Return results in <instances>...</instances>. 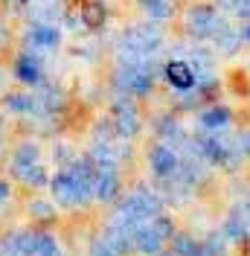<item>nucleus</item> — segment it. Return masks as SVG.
Returning a JSON list of instances; mask_svg holds the SVG:
<instances>
[{
	"label": "nucleus",
	"instance_id": "f3484780",
	"mask_svg": "<svg viewBox=\"0 0 250 256\" xmlns=\"http://www.w3.org/2000/svg\"><path fill=\"white\" fill-rule=\"evenodd\" d=\"M12 175L18 180H24V184H32V186H41L47 175H44V169L38 166V160L35 163H12Z\"/></svg>",
	"mask_w": 250,
	"mask_h": 256
},
{
	"label": "nucleus",
	"instance_id": "cd10ccee",
	"mask_svg": "<svg viewBox=\"0 0 250 256\" xmlns=\"http://www.w3.org/2000/svg\"><path fill=\"white\" fill-rule=\"evenodd\" d=\"M9 198V180H0V201Z\"/></svg>",
	"mask_w": 250,
	"mask_h": 256
},
{
	"label": "nucleus",
	"instance_id": "412c9836",
	"mask_svg": "<svg viewBox=\"0 0 250 256\" xmlns=\"http://www.w3.org/2000/svg\"><path fill=\"white\" fill-rule=\"evenodd\" d=\"M122 254H125V250L110 239L108 233H105V236H99V239H94V244H90V256H122Z\"/></svg>",
	"mask_w": 250,
	"mask_h": 256
},
{
	"label": "nucleus",
	"instance_id": "9d476101",
	"mask_svg": "<svg viewBox=\"0 0 250 256\" xmlns=\"http://www.w3.org/2000/svg\"><path fill=\"white\" fill-rule=\"evenodd\" d=\"M120 163L114 166H96L94 175V198L99 201H114L120 195V172H116Z\"/></svg>",
	"mask_w": 250,
	"mask_h": 256
},
{
	"label": "nucleus",
	"instance_id": "c85d7f7f",
	"mask_svg": "<svg viewBox=\"0 0 250 256\" xmlns=\"http://www.w3.org/2000/svg\"><path fill=\"white\" fill-rule=\"evenodd\" d=\"M238 32H242L244 41H250V20H244V26H238Z\"/></svg>",
	"mask_w": 250,
	"mask_h": 256
},
{
	"label": "nucleus",
	"instance_id": "ddd939ff",
	"mask_svg": "<svg viewBox=\"0 0 250 256\" xmlns=\"http://www.w3.org/2000/svg\"><path fill=\"white\" fill-rule=\"evenodd\" d=\"M201 131H206V134H224L227 131V126H230V111L227 108H206V111L201 114Z\"/></svg>",
	"mask_w": 250,
	"mask_h": 256
},
{
	"label": "nucleus",
	"instance_id": "b1692460",
	"mask_svg": "<svg viewBox=\"0 0 250 256\" xmlns=\"http://www.w3.org/2000/svg\"><path fill=\"white\" fill-rule=\"evenodd\" d=\"M221 230L227 233V239H230V242H236V239H242V236L248 233V222H244V216H230V218L224 222Z\"/></svg>",
	"mask_w": 250,
	"mask_h": 256
},
{
	"label": "nucleus",
	"instance_id": "c756f323",
	"mask_svg": "<svg viewBox=\"0 0 250 256\" xmlns=\"http://www.w3.org/2000/svg\"><path fill=\"white\" fill-rule=\"evenodd\" d=\"M0 90H3V73H0Z\"/></svg>",
	"mask_w": 250,
	"mask_h": 256
},
{
	"label": "nucleus",
	"instance_id": "f8f14e48",
	"mask_svg": "<svg viewBox=\"0 0 250 256\" xmlns=\"http://www.w3.org/2000/svg\"><path fill=\"white\" fill-rule=\"evenodd\" d=\"M15 76L24 84H41V52H35V50L20 52L15 62Z\"/></svg>",
	"mask_w": 250,
	"mask_h": 256
},
{
	"label": "nucleus",
	"instance_id": "0eeeda50",
	"mask_svg": "<svg viewBox=\"0 0 250 256\" xmlns=\"http://www.w3.org/2000/svg\"><path fill=\"white\" fill-rule=\"evenodd\" d=\"M210 44H212V50H216L218 56H233V52H238V47L244 44V38H242V32L236 30L233 24L227 20V15H224L218 20L216 32L210 35Z\"/></svg>",
	"mask_w": 250,
	"mask_h": 256
},
{
	"label": "nucleus",
	"instance_id": "9b49d317",
	"mask_svg": "<svg viewBox=\"0 0 250 256\" xmlns=\"http://www.w3.org/2000/svg\"><path fill=\"white\" fill-rule=\"evenodd\" d=\"M163 76L166 82L172 84L174 90H189V88H195V70H192V64L186 58H172V62L163 67Z\"/></svg>",
	"mask_w": 250,
	"mask_h": 256
},
{
	"label": "nucleus",
	"instance_id": "6e6552de",
	"mask_svg": "<svg viewBox=\"0 0 250 256\" xmlns=\"http://www.w3.org/2000/svg\"><path fill=\"white\" fill-rule=\"evenodd\" d=\"M114 131L120 137H134L140 131V111L131 99H116L114 105Z\"/></svg>",
	"mask_w": 250,
	"mask_h": 256
},
{
	"label": "nucleus",
	"instance_id": "423d86ee",
	"mask_svg": "<svg viewBox=\"0 0 250 256\" xmlns=\"http://www.w3.org/2000/svg\"><path fill=\"white\" fill-rule=\"evenodd\" d=\"M26 44L35 52H52L62 44V30L50 20H32L26 26Z\"/></svg>",
	"mask_w": 250,
	"mask_h": 256
},
{
	"label": "nucleus",
	"instance_id": "dca6fc26",
	"mask_svg": "<svg viewBox=\"0 0 250 256\" xmlns=\"http://www.w3.org/2000/svg\"><path fill=\"white\" fill-rule=\"evenodd\" d=\"M78 15H82V24L88 26V30H99L102 24H105V3L102 0H88L82 9H78Z\"/></svg>",
	"mask_w": 250,
	"mask_h": 256
},
{
	"label": "nucleus",
	"instance_id": "7ed1b4c3",
	"mask_svg": "<svg viewBox=\"0 0 250 256\" xmlns=\"http://www.w3.org/2000/svg\"><path fill=\"white\" fill-rule=\"evenodd\" d=\"M169 239H172V222L163 218V216H154V218H148L137 227L134 250H140L142 256H157Z\"/></svg>",
	"mask_w": 250,
	"mask_h": 256
},
{
	"label": "nucleus",
	"instance_id": "20e7f679",
	"mask_svg": "<svg viewBox=\"0 0 250 256\" xmlns=\"http://www.w3.org/2000/svg\"><path fill=\"white\" fill-rule=\"evenodd\" d=\"M221 18L224 15H221L216 6L195 3V6H189L186 15H184V32H186L189 38H195V41H210V35L216 32Z\"/></svg>",
	"mask_w": 250,
	"mask_h": 256
},
{
	"label": "nucleus",
	"instance_id": "bb28decb",
	"mask_svg": "<svg viewBox=\"0 0 250 256\" xmlns=\"http://www.w3.org/2000/svg\"><path fill=\"white\" fill-rule=\"evenodd\" d=\"M236 143H238V152L242 154H250V131H244L242 137H236Z\"/></svg>",
	"mask_w": 250,
	"mask_h": 256
},
{
	"label": "nucleus",
	"instance_id": "a878e982",
	"mask_svg": "<svg viewBox=\"0 0 250 256\" xmlns=\"http://www.w3.org/2000/svg\"><path fill=\"white\" fill-rule=\"evenodd\" d=\"M30 212H32V218H52V204H47V201H32L30 204Z\"/></svg>",
	"mask_w": 250,
	"mask_h": 256
},
{
	"label": "nucleus",
	"instance_id": "1a4fd4ad",
	"mask_svg": "<svg viewBox=\"0 0 250 256\" xmlns=\"http://www.w3.org/2000/svg\"><path fill=\"white\" fill-rule=\"evenodd\" d=\"M148 166L157 178H174L178 175V166H180V158L174 152V146L160 143L148 152Z\"/></svg>",
	"mask_w": 250,
	"mask_h": 256
},
{
	"label": "nucleus",
	"instance_id": "f03ea898",
	"mask_svg": "<svg viewBox=\"0 0 250 256\" xmlns=\"http://www.w3.org/2000/svg\"><path fill=\"white\" fill-rule=\"evenodd\" d=\"M163 44H166V38H163V30L157 26V20L134 24L122 32L116 58H157Z\"/></svg>",
	"mask_w": 250,
	"mask_h": 256
},
{
	"label": "nucleus",
	"instance_id": "f257e3e1",
	"mask_svg": "<svg viewBox=\"0 0 250 256\" xmlns=\"http://www.w3.org/2000/svg\"><path fill=\"white\" fill-rule=\"evenodd\" d=\"M94 175H96L94 160L76 154L67 166H62V172H56V178L50 180V190H52L58 204L82 207L94 198Z\"/></svg>",
	"mask_w": 250,
	"mask_h": 256
},
{
	"label": "nucleus",
	"instance_id": "4468645a",
	"mask_svg": "<svg viewBox=\"0 0 250 256\" xmlns=\"http://www.w3.org/2000/svg\"><path fill=\"white\" fill-rule=\"evenodd\" d=\"M6 111L9 114H47L41 99L32 94H9L6 96Z\"/></svg>",
	"mask_w": 250,
	"mask_h": 256
},
{
	"label": "nucleus",
	"instance_id": "6ab92c4d",
	"mask_svg": "<svg viewBox=\"0 0 250 256\" xmlns=\"http://www.w3.org/2000/svg\"><path fill=\"white\" fill-rule=\"evenodd\" d=\"M154 131H157V134H160V137H163V140H166L169 146L184 143V140H186L184 128L178 126V122H174L172 116H160V120H157V126H154Z\"/></svg>",
	"mask_w": 250,
	"mask_h": 256
},
{
	"label": "nucleus",
	"instance_id": "2eb2a0df",
	"mask_svg": "<svg viewBox=\"0 0 250 256\" xmlns=\"http://www.w3.org/2000/svg\"><path fill=\"white\" fill-rule=\"evenodd\" d=\"M137 9H140L148 20H157V24H160V20L172 18L174 0H137Z\"/></svg>",
	"mask_w": 250,
	"mask_h": 256
},
{
	"label": "nucleus",
	"instance_id": "4be33fe9",
	"mask_svg": "<svg viewBox=\"0 0 250 256\" xmlns=\"http://www.w3.org/2000/svg\"><path fill=\"white\" fill-rule=\"evenodd\" d=\"M227 244H230V239H227L224 230L221 233H212V236H206V242H204V256H227Z\"/></svg>",
	"mask_w": 250,
	"mask_h": 256
},
{
	"label": "nucleus",
	"instance_id": "39448f33",
	"mask_svg": "<svg viewBox=\"0 0 250 256\" xmlns=\"http://www.w3.org/2000/svg\"><path fill=\"white\" fill-rule=\"evenodd\" d=\"M125 216H131V218H137V222H148V218H154L163 212V201H160V195L152 190H134L131 195H125V201L120 204Z\"/></svg>",
	"mask_w": 250,
	"mask_h": 256
},
{
	"label": "nucleus",
	"instance_id": "a211bd4d",
	"mask_svg": "<svg viewBox=\"0 0 250 256\" xmlns=\"http://www.w3.org/2000/svg\"><path fill=\"white\" fill-rule=\"evenodd\" d=\"M212 6L221 15L238 18V20H250V0H212Z\"/></svg>",
	"mask_w": 250,
	"mask_h": 256
},
{
	"label": "nucleus",
	"instance_id": "7c9ffc66",
	"mask_svg": "<svg viewBox=\"0 0 250 256\" xmlns=\"http://www.w3.org/2000/svg\"><path fill=\"white\" fill-rule=\"evenodd\" d=\"M0 134H3V120H0Z\"/></svg>",
	"mask_w": 250,
	"mask_h": 256
},
{
	"label": "nucleus",
	"instance_id": "5701e85b",
	"mask_svg": "<svg viewBox=\"0 0 250 256\" xmlns=\"http://www.w3.org/2000/svg\"><path fill=\"white\" fill-rule=\"evenodd\" d=\"M32 256H62L58 250V242L52 239L50 233H38V242H35V250Z\"/></svg>",
	"mask_w": 250,
	"mask_h": 256
},
{
	"label": "nucleus",
	"instance_id": "393cba45",
	"mask_svg": "<svg viewBox=\"0 0 250 256\" xmlns=\"http://www.w3.org/2000/svg\"><path fill=\"white\" fill-rule=\"evenodd\" d=\"M38 160V146L35 143H20L12 152V163H35Z\"/></svg>",
	"mask_w": 250,
	"mask_h": 256
},
{
	"label": "nucleus",
	"instance_id": "aec40b11",
	"mask_svg": "<svg viewBox=\"0 0 250 256\" xmlns=\"http://www.w3.org/2000/svg\"><path fill=\"white\" fill-rule=\"evenodd\" d=\"M172 248L178 256H204V242L192 239V236H174Z\"/></svg>",
	"mask_w": 250,
	"mask_h": 256
}]
</instances>
